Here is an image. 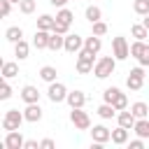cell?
I'll list each match as a JSON object with an SVG mask.
<instances>
[{
  "label": "cell",
  "instance_id": "cell-1",
  "mask_svg": "<svg viewBox=\"0 0 149 149\" xmlns=\"http://www.w3.org/2000/svg\"><path fill=\"white\" fill-rule=\"evenodd\" d=\"M114 68H116V58H114V54H112V56H102V58L95 61L93 74H95L98 79H107L109 74H114Z\"/></svg>",
  "mask_w": 149,
  "mask_h": 149
},
{
  "label": "cell",
  "instance_id": "cell-2",
  "mask_svg": "<svg viewBox=\"0 0 149 149\" xmlns=\"http://www.w3.org/2000/svg\"><path fill=\"white\" fill-rule=\"evenodd\" d=\"M77 72L79 74H88V72H93V68H95V54L93 51H88L86 47L77 54Z\"/></svg>",
  "mask_w": 149,
  "mask_h": 149
},
{
  "label": "cell",
  "instance_id": "cell-3",
  "mask_svg": "<svg viewBox=\"0 0 149 149\" xmlns=\"http://www.w3.org/2000/svg\"><path fill=\"white\" fill-rule=\"evenodd\" d=\"M23 121H26L23 112H19V109H7L5 116H2V130H19Z\"/></svg>",
  "mask_w": 149,
  "mask_h": 149
},
{
  "label": "cell",
  "instance_id": "cell-4",
  "mask_svg": "<svg viewBox=\"0 0 149 149\" xmlns=\"http://www.w3.org/2000/svg\"><path fill=\"white\" fill-rule=\"evenodd\" d=\"M70 121L77 130H88L91 128V116H88V112H84V107H72Z\"/></svg>",
  "mask_w": 149,
  "mask_h": 149
},
{
  "label": "cell",
  "instance_id": "cell-5",
  "mask_svg": "<svg viewBox=\"0 0 149 149\" xmlns=\"http://www.w3.org/2000/svg\"><path fill=\"white\" fill-rule=\"evenodd\" d=\"M112 54H114L116 61H126V58L130 56V44L126 42L123 35H116V37L112 40Z\"/></svg>",
  "mask_w": 149,
  "mask_h": 149
},
{
  "label": "cell",
  "instance_id": "cell-6",
  "mask_svg": "<svg viewBox=\"0 0 149 149\" xmlns=\"http://www.w3.org/2000/svg\"><path fill=\"white\" fill-rule=\"evenodd\" d=\"M126 86H128V91H140V88L144 86V68H142V65H140V68H133V70L128 72Z\"/></svg>",
  "mask_w": 149,
  "mask_h": 149
},
{
  "label": "cell",
  "instance_id": "cell-7",
  "mask_svg": "<svg viewBox=\"0 0 149 149\" xmlns=\"http://www.w3.org/2000/svg\"><path fill=\"white\" fill-rule=\"evenodd\" d=\"M47 98H49L54 105L63 102V100L68 98V88H65V84H61V81H51L49 88H47Z\"/></svg>",
  "mask_w": 149,
  "mask_h": 149
},
{
  "label": "cell",
  "instance_id": "cell-8",
  "mask_svg": "<svg viewBox=\"0 0 149 149\" xmlns=\"http://www.w3.org/2000/svg\"><path fill=\"white\" fill-rule=\"evenodd\" d=\"M23 144H26V140H23V135L19 130H7L5 140H2L5 149H23Z\"/></svg>",
  "mask_w": 149,
  "mask_h": 149
},
{
  "label": "cell",
  "instance_id": "cell-9",
  "mask_svg": "<svg viewBox=\"0 0 149 149\" xmlns=\"http://www.w3.org/2000/svg\"><path fill=\"white\" fill-rule=\"evenodd\" d=\"M63 49H65L68 54H79V51L84 49V37L68 33V35H65V47H63Z\"/></svg>",
  "mask_w": 149,
  "mask_h": 149
},
{
  "label": "cell",
  "instance_id": "cell-10",
  "mask_svg": "<svg viewBox=\"0 0 149 149\" xmlns=\"http://www.w3.org/2000/svg\"><path fill=\"white\" fill-rule=\"evenodd\" d=\"M23 116H26L28 123H37V121L42 119V107H40V102H28L26 109H23Z\"/></svg>",
  "mask_w": 149,
  "mask_h": 149
},
{
  "label": "cell",
  "instance_id": "cell-11",
  "mask_svg": "<svg viewBox=\"0 0 149 149\" xmlns=\"http://www.w3.org/2000/svg\"><path fill=\"white\" fill-rule=\"evenodd\" d=\"M91 137H93V142H98V144H105V142H109L112 140V130L107 128V126H93V130H91Z\"/></svg>",
  "mask_w": 149,
  "mask_h": 149
},
{
  "label": "cell",
  "instance_id": "cell-12",
  "mask_svg": "<svg viewBox=\"0 0 149 149\" xmlns=\"http://www.w3.org/2000/svg\"><path fill=\"white\" fill-rule=\"evenodd\" d=\"M49 37H51V30H35V37H33V47L40 51V49H49Z\"/></svg>",
  "mask_w": 149,
  "mask_h": 149
},
{
  "label": "cell",
  "instance_id": "cell-13",
  "mask_svg": "<svg viewBox=\"0 0 149 149\" xmlns=\"http://www.w3.org/2000/svg\"><path fill=\"white\" fill-rule=\"evenodd\" d=\"M116 121H119V126H123V128L133 130V128H135V121H137V116H135L130 109H121V112L116 114Z\"/></svg>",
  "mask_w": 149,
  "mask_h": 149
},
{
  "label": "cell",
  "instance_id": "cell-14",
  "mask_svg": "<svg viewBox=\"0 0 149 149\" xmlns=\"http://www.w3.org/2000/svg\"><path fill=\"white\" fill-rule=\"evenodd\" d=\"M19 95H21V100H23L26 105H28V102H40V91H37L33 84H26Z\"/></svg>",
  "mask_w": 149,
  "mask_h": 149
},
{
  "label": "cell",
  "instance_id": "cell-15",
  "mask_svg": "<svg viewBox=\"0 0 149 149\" xmlns=\"http://www.w3.org/2000/svg\"><path fill=\"white\" fill-rule=\"evenodd\" d=\"M65 102L70 105V109L72 107H84L86 105V95H84V91H68Z\"/></svg>",
  "mask_w": 149,
  "mask_h": 149
},
{
  "label": "cell",
  "instance_id": "cell-16",
  "mask_svg": "<svg viewBox=\"0 0 149 149\" xmlns=\"http://www.w3.org/2000/svg\"><path fill=\"white\" fill-rule=\"evenodd\" d=\"M28 54H30V44H28L26 40H19V42L14 44V56H16L19 61H26Z\"/></svg>",
  "mask_w": 149,
  "mask_h": 149
},
{
  "label": "cell",
  "instance_id": "cell-17",
  "mask_svg": "<svg viewBox=\"0 0 149 149\" xmlns=\"http://www.w3.org/2000/svg\"><path fill=\"white\" fill-rule=\"evenodd\" d=\"M0 74H2V79H12V77H16V74H19V63L5 61V63H2V70H0Z\"/></svg>",
  "mask_w": 149,
  "mask_h": 149
},
{
  "label": "cell",
  "instance_id": "cell-18",
  "mask_svg": "<svg viewBox=\"0 0 149 149\" xmlns=\"http://www.w3.org/2000/svg\"><path fill=\"white\" fill-rule=\"evenodd\" d=\"M56 77H58V70H56L54 65H44V68H40V79H42V81L51 84V81H56Z\"/></svg>",
  "mask_w": 149,
  "mask_h": 149
},
{
  "label": "cell",
  "instance_id": "cell-19",
  "mask_svg": "<svg viewBox=\"0 0 149 149\" xmlns=\"http://www.w3.org/2000/svg\"><path fill=\"white\" fill-rule=\"evenodd\" d=\"M133 130H135V135H137V137H144V140H147V137H149V116H144V119H137Z\"/></svg>",
  "mask_w": 149,
  "mask_h": 149
},
{
  "label": "cell",
  "instance_id": "cell-20",
  "mask_svg": "<svg viewBox=\"0 0 149 149\" xmlns=\"http://www.w3.org/2000/svg\"><path fill=\"white\" fill-rule=\"evenodd\" d=\"M84 47H86L88 51L98 54V51L102 49V40H100V35H91V37H84Z\"/></svg>",
  "mask_w": 149,
  "mask_h": 149
},
{
  "label": "cell",
  "instance_id": "cell-21",
  "mask_svg": "<svg viewBox=\"0 0 149 149\" xmlns=\"http://www.w3.org/2000/svg\"><path fill=\"white\" fill-rule=\"evenodd\" d=\"M112 142L114 144H128V128H123V126L114 128L112 130Z\"/></svg>",
  "mask_w": 149,
  "mask_h": 149
},
{
  "label": "cell",
  "instance_id": "cell-22",
  "mask_svg": "<svg viewBox=\"0 0 149 149\" xmlns=\"http://www.w3.org/2000/svg\"><path fill=\"white\" fill-rule=\"evenodd\" d=\"M84 16H86V21H88V23H95V21H100V19H102V9H100V7H95V5H88V7H86V12H84Z\"/></svg>",
  "mask_w": 149,
  "mask_h": 149
},
{
  "label": "cell",
  "instance_id": "cell-23",
  "mask_svg": "<svg viewBox=\"0 0 149 149\" xmlns=\"http://www.w3.org/2000/svg\"><path fill=\"white\" fill-rule=\"evenodd\" d=\"M54 26H56V16H51V14H42L37 19V28L40 30H54Z\"/></svg>",
  "mask_w": 149,
  "mask_h": 149
},
{
  "label": "cell",
  "instance_id": "cell-24",
  "mask_svg": "<svg viewBox=\"0 0 149 149\" xmlns=\"http://www.w3.org/2000/svg\"><path fill=\"white\" fill-rule=\"evenodd\" d=\"M130 35H133L135 40H147V37H149V30H147L144 23H133V26H130Z\"/></svg>",
  "mask_w": 149,
  "mask_h": 149
},
{
  "label": "cell",
  "instance_id": "cell-25",
  "mask_svg": "<svg viewBox=\"0 0 149 149\" xmlns=\"http://www.w3.org/2000/svg\"><path fill=\"white\" fill-rule=\"evenodd\" d=\"M63 47H65V35L51 33V37H49V49H51V51H58V49H63Z\"/></svg>",
  "mask_w": 149,
  "mask_h": 149
},
{
  "label": "cell",
  "instance_id": "cell-26",
  "mask_svg": "<svg viewBox=\"0 0 149 149\" xmlns=\"http://www.w3.org/2000/svg\"><path fill=\"white\" fill-rule=\"evenodd\" d=\"M130 112H133L137 119H144V116H149V105L137 100V102H133V105H130Z\"/></svg>",
  "mask_w": 149,
  "mask_h": 149
},
{
  "label": "cell",
  "instance_id": "cell-27",
  "mask_svg": "<svg viewBox=\"0 0 149 149\" xmlns=\"http://www.w3.org/2000/svg\"><path fill=\"white\" fill-rule=\"evenodd\" d=\"M116 114H119L116 107L109 105V102H102V105L98 107V116H100V119H112V116H116Z\"/></svg>",
  "mask_w": 149,
  "mask_h": 149
},
{
  "label": "cell",
  "instance_id": "cell-28",
  "mask_svg": "<svg viewBox=\"0 0 149 149\" xmlns=\"http://www.w3.org/2000/svg\"><path fill=\"white\" fill-rule=\"evenodd\" d=\"M5 37L12 42V44H16L19 40H23V30L19 28V26H12V28H7V33H5Z\"/></svg>",
  "mask_w": 149,
  "mask_h": 149
},
{
  "label": "cell",
  "instance_id": "cell-29",
  "mask_svg": "<svg viewBox=\"0 0 149 149\" xmlns=\"http://www.w3.org/2000/svg\"><path fill=\"white\" fill-rule=\"evenodd\" d=\"M72 19H74V14H72L68 7H61V9L56 12V21H61V23H68V26H70Z\"/></svg>",
  "mask_w": 149,
  "mask_h": 149
},
{
  "label": "cell",
  "instance_id": "cell-30",
  "mask_svg": "<svg viewBox=\"0 0 149 149\" xmlns=\"http://www.w3.org/2000/svg\"><path fill=\"white\" fill-rule=\"evenodd\" d=\"M144 49H147V42H144V40H135V42L130 44V56H133V58H140Z\"/></svg>",
  "mask_w": 149,
  "mask_h": 149
},
{
  "label": "cell",
  "instance_id": "cell-31",
  "mask_svg": "<svg viewBox=\"0 0 149 149\" xmlns=\"http://www.w3.org/2000/svg\"><path fill=\"white\" fill-rule=\"evenodd\" d=\"M133 9H135V14L147 16L149 14V0H133Z\"/></svg>",
  "mask_w": 149,
  "mask_h": 149
},
{
  "label": "cell",
  "instance_id": "cell-32",
  "mask_svg": "<svg viewBox=\"0 0 149 149\" xmlns=\"http://www.w3.org/2000/svg\"><path fill=\"white\" fill-rule=\"evenodd\" d=\"M112 105L116 107V112H121V109H128V95L119 91V95L114 98V102H112Z\"/></svg>",
  "mask_w": 149,
  "mask_h": 149
},
{
  "label": "cell",
  "instance_id": "cell-33",
  "mask_svg": "<svg viewBox=\"0 0 149 149\" xmlns=\"http://www.w3.org/2000/svg\"><path fill=\"white\" fill-rule=\"evenodd\" d=\"M116 95H119V88H116V86H109V88H105V91H102V100H105V102H109V105L114 102V98H116Z\"/></svg>",
  "mask_w": 149,
  "mask_h": 149
},
{
  "label": "cell",
  "instance_id": "cell-34",
  "mask_svg": "<svg viewBox=\"0 0 149 149\" xmlns=\"http://www.w3.org/2000/svg\"><path fill=\"white\" fill-rule=\"evenodd\" d=\"M19 9H21L23 14H33V12H35V0H21V2H19Z\"/></svg>",
  "mask_w": 149,
  "mask_h": 149
},
{
  "label": "cell",
  "instance_id": "cell-35",
  "mask_svg": "<svg viewBox=\"0 0 149 149\" xmlns=\"http://www.w3.org/2000/svg\"><path fill=\"white\" fill-rule=\"evenodd\" d=\"M91 26H93V35H100V37H102V35L107 33V23H105L102 19L95 21V23H91Z\"/></svg>",
  "mask_w": 149,
  "mask_h": 149
},
{
  "label": "cell",
  "instance_id": "cell-36",
  "mask_svg": "<svg viewBox=\"0 0 149 149\" xmlns=\"http://www.w3.org/2000/svg\"><path fill=\"white\" fill-rule=\"evenodd\" d=\"M12 98V86L7 84V79L2 81V86H0V100H9Z\"/></svg>",
  "mask_w": 149,
  "mask_h": 149
},
{
  "label": "cell",
  "instance_id": "cell-37",
  "mask_svg": "<svg viewBox=\"0 0 149 149\" xmlns=\"http://www.w3.org/2000/svg\"><path fill=\"white\" fill-rule=\"evenodd\" d=\"M9 12H12V0H0V14L9 16Z\"/></svg>",
  "mask_w": 149,
  "mask_h": 149
},
{
  "label": "cell",
  "instance_id": "cell-38",
  "mask_svg": "<svg viewBox=\"0 0 149 149\" xmlns=\"http://www.w3.org/2000/svg\"><path fill=\"white\" fill-rule=\"evenodd\" d=\"M68 30H70V26H68V23H61V21H56V26H54V30H51V33H61V35H68Z\"/></svg>",
  "mask_w": 149,
  "mask_h": 149
},
{
  "label": "cell",
  "instance_id": "cell-39",
  "mask_svg": "<svg viewBox=\"0 0 149 149\" xmlns=\"http://www.w3.org/2000/svg\"><path fill=\"white\" fill-rule=\"evenodd\" d=\"M137 63H140L142 68H149V44H147V49L142 51V56L137 58Z\"/></svg>",
  "mask_w": 149,
  "mask_h": 149
},
{
  "label": "cell",
  "instance_id": "cell-40",
  "mask_svg": "<svg viewBox=\"0 0 149 149\" xmlns=\"http://www.w3.org/2000/svg\"><path fill=\"white\" fill-rule=\"evenodd\" d=\"M128 147H130V149H144V137H137V140H128Z\"/></svg>",
  "mask_w": 149,
  "mask_h": 149
},
{
  "label": "cell",
  "instance_id": "cell-41",
  "mask_svg": "<svg viewBox=\"0 0 149 149\" xmlns=\"http://www.w3.org/2000/svg\"><path fill=\"white\" fill-rule=\"evenodd\" d=\"M54 147H56V142H54V140H49V137L40 142V149H54Z\"/></svg>",
  "mask_w": 149,
  "mask_h": 149
},
{
  "label": "cell",
  "instance_id": "cell-42",
  "mask_svg": "<svg viewBox=\"0 0 149 149\" xmlns=\"http://www.w3.org/2000/svg\"><path fill=\"white\" fill-rule=\"evenodd\" d=\"M23 149H40V142H37V140H26Z\"/></svg>",
  "mask_w": 149,
  "mask_h": 149
},
{
  "label": "cell",
  "instance_id": "cell-43",
  "mask_svg": "<svg viewBox=\"0 0 149 149\" xmlns=\"http://www.w3.org/2000/svg\"><path fill=\"white\" fill-rule=\"evenodd\" d=\"M49 2H51L54 7H65V5H68V0H49Z\"/></svg>",
  "mask_w": 149,
  "mask_h": 149
},
{
  "label": "cell",
  "instance_id": "cell-44",
  "mask_svg": "<svg viewBox=\"0 0 149 149\" xmlns=\"http://www.w3.org/2000/svg\"><path fill=\"white\" fill-rule=\"evenodd\" d=\"M142 23H144V26H147V30H149V14H147V16L142 19Z\"/></svg>",
  "mask_w": 149,
  "mask_h": 149
},
{
  "label": "cell",
  "instance_id": "cell-45",
  "mask_svg": "<svg viewBox=\"0 0 149 149\" xmlns=\"http://www.w3.org/2000/svg\"><path fill=\"white\" fill-rule=\"evenodd\" d=\"M12 2H16V5H19V2H21V0H12Z\"/></svg>",
  "mask_w": 149,
  "mask_h": 149
}]
</instances>
